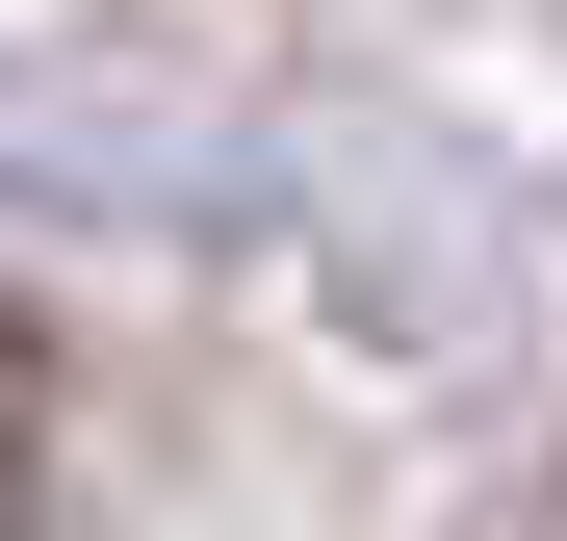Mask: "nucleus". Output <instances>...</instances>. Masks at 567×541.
Here are the masks:
<instances>
[{"mask_svg":"<svg viewBox=\"0 0 567 541\" xmlns=\"http://www.w3.org/2000/svg\"><path fill=\"white\" fill-rule=\"evenodd\" d=\"M0 490H27V413H0Z\"/></svg>","mask_w":567,"mask_h":541,"instance_id":"obj_1","label":"nucleus"}]
</instances>
